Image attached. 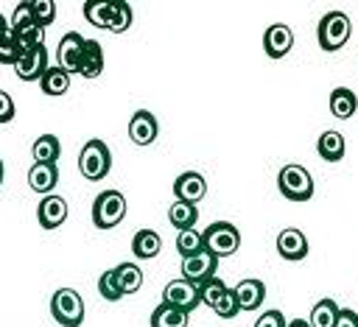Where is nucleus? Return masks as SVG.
Here are the masks:
<instances>
[{"mask_svg": "<svg viewBox=\"0 0 358 327\" xmlns=\"http://www.w3.org/2000/svg\"><path fill=\"white\" fill-rule=\"evenodd\" d=\"M352 34V22L344 11H327L322 20H319V28H316V39H319V48L324 53H336L347 45Z\"/></svg>", "mask_w": 358, "mask_h": 327, "instance_id": "nucleus-1", "label": "nucleus"}, {"mask_svg": "<svg viewBox=\"0 0 358 327\" xmlns=\"http://www.w3.org/2000/svg\"><path fill=\"white\" fill-rule=\"evenodd\" d=\"M50 316L62 327H81L84 321V299L76 288H56L50 296Z\"/></svg>", "mask_w": 358, "mask_h": 327, "instance_id": "nucleus-2", "label": "nucleus"}, {"mask_svg": "<svg viewBox=\"0 0 358 327\" xmlns=\"http://www.w3.org/2000/svg\"><path fill=\"white\" fill-rule=\"evenodd\" d=\"M78 170L87 182H101L112 170V154L103 140H90L81 145L78 154Z\"/></svg>", "mask_w": 358, "mask_h": 327, "instance_id": "nucleus-3", "label": "nucleus"}, {"mask_svg": "<svg viewBox=\"0 0 358 327\" xmlns=\"http://www.w3.org/2000/svg\"><path fill=\"white\" fill-rule=\"evenodd\" d=\"M201 246H204L207 252H213L218 260H221V257H229V254H235L238 246H241V232H238V226L229 224V221H215V224H210V226L201 232Z\"/></svg>", "mask_w": 358, "mask_h": 327, "instance_id": "nucleus-4", "label": "nucleus"}, {"mask_svg": "<svg viewBox=\"0 0 358 327\" xmlns=\"http://www.w3.org/2000/svg\"><path fill=\"white\" fill-rule=\"evenodd\" d=\"M277 187H280V193L288 201H308V198H313V176L308 173L305 165H296V162H291V165H285L280 170Z\"/></svg>", "mask_w": 358, "mask_h": 327, "instance_id": "nucleus-5", "label": "nucleus"}, {"mask_svg": "<svg viewBox=\"0 0 358 327\" xmlns=\"http://www.w3.org/2000/svg\"><path fill=\"white\" fill-rule=\"evenodd\" d=\"M126 215V198L120 190H103L92 201V224L98 229H112Z\"/></svg>", "mask_w": 358, "mask_h": 327, "instance_id": "nucleus-6", "label": "nucleus"}, {"mask_svg": "<svg viewBox=\"0 0 358 327\" xmlns=\"http://www.w3.org/2000/svg\"><path fill=\"white\" fill-rule=\"evenodd\" d=\"M84 36L78 31H67L62 39H59V48H56V67H62L67 75L78 73L81 67V56H84Z\"/></svg>", "mask_w": 358, "mask_h": 327, "instance_id": "nucleus-7", "label": "nucleus"}, {"mask_svg": "<svg viewBox=\"0 0 358 327\" xmlns=\"http://www.w3.org/2000/svg\"><path fill=\"white\" fill-rule=\"evenodd\" d=\"M215 271H218V257L207 249H201L190 257H182V279H187V282L201 285L204 279L215 277Z\"/></svg>", "mask_w": 358, "mask_h": 327, "instance_id": "nucleus-8", "label": "nucleus"}, {"mask_svg": "<svg viewBox=\"0 0 358 327\" xmlns=\"http://www.w3.org/2000/svg\"><path fill=\"white\" fill-rule=\"evenodd\" d=\"M162 302L165 305H173V307H179V310H185V313H190L193 307H199L201 305V299H199V285L196 282H187V279H171L165 288H162Z\"/></svg>", "mask_w": 358, "mask_h": 327, "instance_id": "nucleus-9", "label": "nucleus"}, {"mask_svg": "<svg viewBox=\"0 0 358 327\" xmlns=\"http://www.w3.org/2000/svg\"><path fill=\"white\" fill-rule=\"evenodd\" d=\"M36 221L42 229H59L67 221V198L59 193L42 196L39 207H36Z\"/></svg>", "mask_w": 358, "mask_h": 327, "instance_id": "nucleus-10", "label": "nucleus"}, {"mask_svg": "<svg viewBox=\"0 0 358 327\" xmlns=\"http://www.w3.org/2000/svg\"><path fill=\"white\" fill-rule=\"evenodd\" d=\"M48 50L45 45L36 48V50H28V53H20V59L14 61V73L20 81H39L48 70Z\"/></svg>", "mask_w": 358, "mask_h": 327, "instance_id": "nucleus-11", "label": "nucleus"}, {"mask_svg": "<svg viewBox=\"0 0 358 327\" xmlns=\"http://www.w3.org/2000/svg\"><path fill=\"white\" fill-rule=\"evenodd\" d=\"M159 134V123L151 109H137L129 120V137L134 145H151Z\"/></svg>", "mask_w": 358, "mask_h": 327, "instance_id": "nucleus-12", "label": "nucleus"}, {"mask_svg": "<svg viewBox=\"0 0 358 327\" xmlns=\"http://www.w3.org/2000/svg\"><path fill=\"white\" fill-rule=\"evenodd\" d=\"M173 196L176 201H187V204H199L207 196V182L199 170H185L176 176L173 182Z\"/></svg>", "mask_w": 358, "mask_h": 327, "instance_id": "nucleus-13", "label": "nucleus"}, {"mask_svg": "<svg viewBox=\"0 0 358 327\" xmlns=\"http://www.w3.org/2000/svg\"><path fill=\"white\" fill-rule=\"evenodd\" d=\"M277 252H280V257L288 260V263L305 260V257H308V238H305V232L296 229V226L282 229V232L277 235Z\"/></svg>", "mask_w": 358, "mask_h": 327, "instance_id": "nucleus-14", "label": "nucleus"}, {"mask_svg": "<svg viewBox=\"0 0 358 327\" xmlns=\"http://www.w3.org/2000/svg\"><path fill=\"white\" fill-rule=\"evenodd\" d=\"M291 48H294V31L288 25L274 22V25L266 28V34H263V50H266L268 59H282Z\"/></svg>", "mask_w": 358, "mask_h": 327, "instance_id": "nucleus-15", "label": "nucleus"}, {"mask_svg": "<svg viewBox=\"0 0 358 327\" xmlns=\"http://www.w3.org/2000/svg\"><path fill=\"white\" fill-rule=\"evenodd\" d=\"M232 293H235L241 310H257L263 305V299H266V285H263V279L249 277V279H241L232 288Z\"/></svg>", "mask_w": 358, "mask_h": 327, "instance_id": "nucleus-16", "label": "nucleus"}, {"mask_svg": "<svg viewBox=\"0 0 358 327\" xmlns=\"http://www.w3.org/2000/svg\"><path fill=\"white\" fill-rule=\"evenodd\" d=\"M59 184V170L56 165H45V162H34L28 170V187L39 196H50Z\"/></svg>", "mask_w": 358, "mask_h": 327, "instance_id": "nucleus-17", "label": "nucleus"}, {"mask_svg": "<svg viewBox=\"0 0 358 327\" xmlns=\"http://www.w3.org/2000/svg\"><path fill=\"white\" fill-rule=\"evenodd\" d=\"M101 73H103V48H101V42L87 39L84 42V56H81L78 75L90 81V78H98Z\"/></svg>", "mask_w": 358, "mask_h": 327, "instance_id": "nucleus-18", "label": "nucleus"}, {"mask_svg": "<svg viewBox=\"0 0 358 327\" xmlns=\"http://www.w3.org/2000/svg\"><path fill=\"white\" fill-rule=\"evenodd\" d=\"M115 8H117V0H90V3H84V20L95 28L109 31Z\"/></svg>", "mask_w": 358, "mask_h": 327, "instance_id": "nucleus-19", "label": "nucleus"}, {"mask_svg": "<svg viewBox=\"0 0 358 327\" xmlns=\"http://www.w3.org/2000/svg\"><path fill=\"white\" fill-rule=\"evenodd\" d=\"M316 151L324 162H341L344 151H347V143H344L341 131H322L319 140H316Z\"/></svg>", "mask_w": 358, "mask_h": 327, "instance_id": "nucleus-20", "label": "nucleus"}, {"mask_svg": "<svg viewBox=\"0 0 358 327\" xmlns=\"http://www.w3.org/2000/svg\"><path fill=\"white\" fill-rule=\"evenodd\" d=\"M159 249H162L159 232H154V229H137V232H134V238H131V252H134V257L151 260V257L159 254Z\"/></svg>", "mask_w": 358, "mask_h": 327, "instance_id": "nucleus-21", "label": "nucleus"}, {"mask_svg": "<svg viewBox=\"0 0 358 327\" xmlns=\"http://www.w3.org/2000/svg\"><path fill=\"white\" fill-rule=\"evenodd\" d=\"M355 109H358V98H355L352 89H347V87H336V89L330 92V115H333V117H338V120H350V117L355 115Z\"/></svg>", "mask_w": 358, "mask_h": 327, "instance_id": "nucleus-22", "label": "nucleus"}, {"mask_svg": "<svg viewBox=\"0 0 358 327\" xmlns=\"http://www.w3.org/2000/svg\"><path fill=\"white\" fill-rule=\"evenodd\" d=\"M34 162H45V165H56V159L62 157V143L56 134H39L31 145Z\"/></svg>", "mask_w": 358, "mask_h": 327, "instance_id": "nucleus-23", "label": "nucleus"}, {"mask_svg": "<svg viewBox=\"0 0 358 327\" xmlns=\"http://www.w3.org/2000/svg\"><path fill=\"white\" fill-rule=\"evenodd\" d=\"M187 321H190V313L173 305H165V302H159L151 310V327H187Z\"/></svg>", "mask_w": 358, "mask_h": 327, "instance_id": "nucleus-24", "label": "nucleus"}, {"mask_svg": "<svg viewBox=\"0 0 358 327\" xmlns=\"http://www.w3.org/2000/svg\"><path fill=\"white\" fill-rule=\"evenodd\" d=\"M168 221L176 226V232L193 229L199 221V204H187V201H173L168 207Z\"/></svg>", "mask_w": 358, "mask_h": 327, "instance_id": "nucleus-25", "label": "nucleus"}, {"mask_svg": "<svg viewBox=\"0 0 358 327\" xmlns=\"http://www.w3.org/2000/svg\"><path fill=\"white\" fill-rule=\"evenodd\" d=\"M39 89H42L45 95H50V98H59V95H64V92L70 89V75H67L62 67L50 64V67L45 70V75L39 78Z\"/></svg>", "mask_w": 358, "mask_h": 327, "instance_id": "nucleus-26", "label": "nucleus"}, {"mask_svg": "<svg viewBox=\"0 0 358 327\" xmlns=\"http://www.w3.org/2000/svg\"><path fill=\"white\" fill-rule=\"evenodd\" d=\"M115 277H117V285H120L123 296L137 293L143 288V268L134 266V263H117L115 266Z\"/></svg>", "mask_w": 358, "mask_h": 327, "instance_id": "nucleus-27", "label": "nucleus"}, {"mask_svg": "<svg viewBox=\"0 0 358 327\" xmlns=\"http://www.w3.org/2000/svg\"><path fill=\"white\" fill-rule=\"evenodd\" d=\"M338 310H341V307L336 305V299H319V302L313 305V310H310L308 324H310V327H333Z\"/></svg>", "mask_w": 358, "mask_h": 327, "instance_id": "nucleus-28", "label": "nucleus"}, {"mask_svg": "<svg viewBox=\"0 0 358 327\" xmlns=\"http://www.w3.org/2000/svg\"><path fill=\"white\" fill-rule=\"evenodd\" d=\"M229 288L224 285V279H218V277H210V279H204L201 285H199V299L207 305V307H215L221 299H224V293H227Z\"/></svg>", "mask_w": 358, "mask_h": 327, "instance_id": "nucleus-29", "label": "nucleus"}, {"mask_svg": "<svg viewBox=\"0 0 358 327\" xmlns=\"http://www.w3.org/2000/svg\"><path fill=\"white\" fill-rule=\"evenodd\" d=\"M201 232L193 226V229H185V232H176V252L182 257H190L196 252H201Z\"/></svg>", "mask_w": 358, "mask_h": 327, "instance_id": "nucleus-30", "label": "nucleus"}, {"mask_svg": "<svg viewBox=\"0 0 358 327\" xmlns=\"http://www.w3.org/2000/svg\"><path fill=\"white\" fill-rule=\"evenodd\" d=\"M36 22H34V11H31V0H22V3H17L14 6V14H11V20H8V28H11V34H17V31H25V28H34Z\"/></svg>", "mask_w": 358, "mask_h": 327, "instance_id": "nucleus-31", "label": "nucleus"}, {"mask_svg": "<svg viewBox=\"0 0 358 327\" xmlns=\"http://www.w3.org/2000/svg\"><path fill=\"white\" fill-rule=\"evenodd\" d=\"M98 293H101L106 302H117V299H123V291H120V285H117L115 268H106V271L98 277Z\"/></svg>", "mask_w": 358, "mask_h": 327, "instance_id": "nucleus-32", "label": "nucleus"}, {"mask_svg": "<svg viewBox=\"0 0 358 327\" xmlns=\"http://www.w3.org/2000/svg\"><path fill=\"white\" fill-rule=\"evenodd\" d=\"M31 11H34L36 28H48L56 20V3L53 0H31Z\"/></svg>", "mask_w": 358, "mask_h": 327, "instance_id": "nucleus-33", "label": "nucleus"}, {"mask_svg": "<svg viewBox=\"0 0 358 327\" xmlns=\"http://www.w3.org/2000/svg\"><path fill=\"white\" fill-rule=\"evenodd\" d=\"M131 20H134V14H131V6H129L126 0H117V8H115V14H112V22H109V31H112V34H123V31H129Z\"/></svg>", "mask_w": 358, "mask_h": 327, "instance_id": "nucleus-34", "label": "nucleus"}, {"mask_svg": "<svg viewBox=\"0 0 358 327\" xmlns=\"http://www.w3.org/2000/svg\"><path fill=\"white\" fill-rule=\"evenodd\" d=\"M17 59H20V48H17L11 28H8L6 34H0V64H14Z\"/></svg>", "mask_w": 358, "mask_h": 327, "instance_id": "nucleus-35", "label": "nucleus"}, {"mask_svg": "<svg viewBox=\"0 0 358 327\" xmlns=\"http://www.w3.org/2000/svg\"><path fill=\"white\" fill-rule=\"evenodd\" d=\"M213 310H215V313H218L221 319H235V316L241 313V307H238V299H235L232 288H229V291L224 293V299H221V302H218V305H215Z\"/></svg>", "mask_w": 358, "mask_h": 327, "instance_id": "nucleus-36", "label": "nucleus"}, {"mask_svg": "<svg viewBox=\"0 0 358 327\" xmlns=\"http://www.w3.org/2000/svg\"><path fill=\"white\" fill-rule=\"evenodd\" d=\"M14 115H17L14 98H11L6 89H0V126H3V123H11V120H14Z\"/></svg>", "mask_w": 358, "mask_h": 327, "instance_id": "nucleus-37", "label": "nucleus"}, {"mask_svg": "<svg viewBox=\"0 0 358 327\" xmlns=\"http://www.w3.org/2000/svg\"><path fill=\"white\" fill-rule=\"evenodd\" d=\"M285 324L288 321H285V316L280 310H263L257 316V321H255V327H285Z\"/></svg>", "mask_w": 358, "mask_h": 327, "instance_id": "nucleus-38", "label": "nucleus"}, {"mask_svg": "<svg viewBox=\"0 0 358 327\" xmlns=\"http://www.w3.org/2000/svg\"><path fill=\"white\" fill-rule=\"evenodd\" d=\"M333 327H358V313L350 310V307H341L338 316H336V324Z\"/></svg>", "mask_w": 358, "mask_h": 327, "instance_id": "nucleus-39", "label": "nucleus"}, {"mask_svg": "<svg viewBox=\"0 0 358 327\" xmlns=\"http://www.w3.org/2000/svg\"><path fill=\"white\" fill-rule=\"evenodd\" d=\"M285 327H310V324H308V319H291Z\"/></svg>", "mask_w": 358, "mask_h": 327, "instance_id": "nucleus-40", "label": "nucleus"}, {"mask_svg": "<svg viewBox=\"0 0 358 327\" xmlns=\"http://www.w3.org/2000/svg\"><path fill=\"white\" fill-rule=\"evenodd\" d=\"M6 31H8V20L0 14V34H6Z\"/></svg>", "mask_w": 358, "mask_h": 327, "instance_id": "nucleus-41", "label": "nucleus"}, {"mask_svg": "<svg viewBox=\"0 0 358 327\" xmlns=\"http://www.w3.org/2000/svg\"><path fill=\"white\" fill-rule=\"evenodd\" d=\"M3 173H6V168H3V159H0V184H3Z\"/></svg>", "mask_w": 358, "mask_h": 327, "instance_id": "nucleus-42", "label": "nucleus"}]
</instances>
